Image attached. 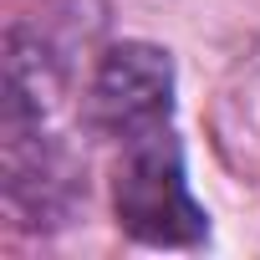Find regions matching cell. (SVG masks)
I'll use <instances>...</instances> for the list:
<instances>
[{
  "label": "cell",
  "instance_id": "cell-1",
  "mask_svg": "<svg viewBox=\"0 0 260 260\" xmlns=\"http://www.w3.org/2000/svg\"><path fill=\"white\" fill-rule=\"evenodd\" d=\"M112 204H117V224L143 245H199L209 235V214L189 194L184 158L169 127L122 143Z\"/></svg>",
  "mask_w": 260,
  "mask_h": 260
},
{
  "label": "cell",
  "instance_id": "cell-2",
  "mask_svg": "<svg viewBox=\"0 0 260 260\" xmlns=\"http://www.w3.org/2000/svg\"><path fill=\"white\" fill-rule=\"evenodd\" d=\"M87 107H92V122L102 133H112L117 143L169 127V112H174V61H169V51L148 46V41L112 46L92 72Z\"/></svg>",
  "mask_w": 260,
  "mask_h": 260
}]
</instances>
